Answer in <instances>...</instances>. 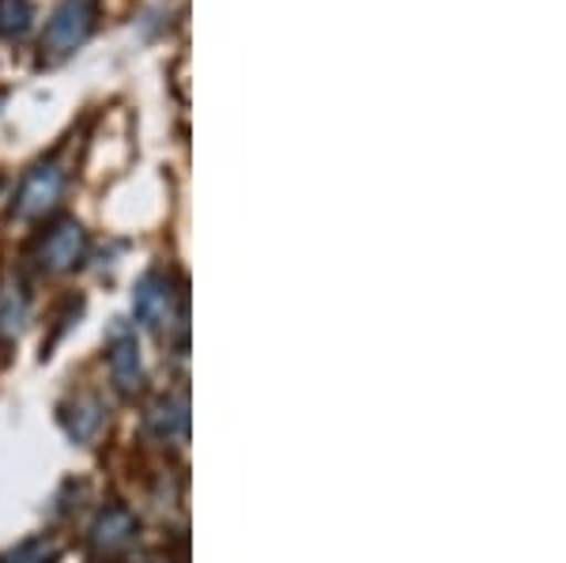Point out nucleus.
Listing matches in <instances>:
<instances>
[{
	"label": "nucleus",
	"mask_w": 566,
	"mask_h": 563,
	"mask_svg": "<svg viewBox=\"0 0 566 563\" xmlns=\"http://www.w3.org/2000/svg\"><path fill=\"white\" fill-rule=\"evenodd\" d=\"M61 194H65V170H61L57 163H39V167L23 178L12 212L20 216V220H39L50 208H57Z\"/></svg>",
	"instance_id": "f03ea898"
},
{
	"label": "nucleus",
	"mask_w": 566,
	"mask_h": 563,
	"mask_svg": "<svg viewBox=\"0 0 566 563\" xmlns=\"http://www.w3.org/2000/svg\"><path fill=\"white\" fill-rule=\"evenodd\" d=\"M98 23V0H57L42 27V58L61 61L91 39Z\"/></svg>",
	"instance_id": "f257e3e1"
},
{
	"label": "nucleus",
	"mask_w": 566,
	"mask_h": 563,
	"mask_svg": "<svg viewBox=\"0 0 566 563\" xmlns=\"http://www.w3.org/2000/svg\"><path fill=\"white\" fill-rule=\"evenodd\" d=\"M65 428L76 442H91L103 428V405H98V397H80L76 408L65 413Z\"/></svg>",
	"instance_id": "1a4fd4ad"
},
{
	"label": "nucleus",
	"mask_w": 566,
	"mask_h": 563,
	"mask_svg": "<svg viewBox=\"0 0 566 563\" xmlns=\"http://www.w3.org/2000/svg\"><path fill=\"white\" fill-rule=\"evenodd\" d=\"M87 253V231L76 220H61L53 231H45L39 247V265L45 272H72Z\"/></svg>",
	"instance_id": "7ed1b4c3"
},
{
	"label": "nucleus",
	"mask_w": 566,
	"mask_h": 563,
	"mask_svg": "<svg viewBox=\"0 0 566 563\" xmlns=\"http://www.w3.org/2000/svg\"><path fill=\"white\" fill-rule=\"evenodd\" d=\"M23 322H27V292L20 284L4 288V295H0V337L4 341L20 337Z\"/></svg>",
	"instance_id": "9d476101"
},
{
	"label": "nucleus",
	"mask_w": 566,
	"mask_h": 563,
	"mask_svg": "<svg viewBox=\"0 0 566 563\" xmlns=\"http://www.w3.org/2000/svg\"><path fill=\"white\" fill-rule=\"evenodd\" d=\"M133 314L136 322H144L148 330H159V325H170V314H175V288H170V272H144L140 284L133 292Z\"/></svg>",
	"instance_id": "20e7f679"
},
{
	"label": "nucleus",
	"mask_w": 566,
	"mask_h": 563,
	"mask_svg": "<svg viewBox=\"0 0 566 563\" xmlns=\"http://www.w3.org/2000/svg\"><path fill=\"white\" fill-rule=\"evenodd\" d=\"M109 378H114L117 394H136L144 383V359L140 344L133 333H117V341L109 344Z\"/></svg>",
	"instance_id": "0eeeda50"
},
{
	"label": "nucleus",
	"mask_w": 566,
	"mask_h": 563,
	"mask_svg": "<svg viewBox=\"0 0 566 563\" xmlns=\"http://www.w3.org/2000/svg\"><path fill=\"white\" fill-rule=\"evenodd\" d=\"M144 424H148V431L155 435V439H163V442L186 439V431H189L186 397H175V394L155 397V402L148 405V413H144Z\"/></svg>",
	"instance_id": "423d86ee"
},
{
	"label": "nucleus",
	"mask_w": 566,
	"mask_h": 563,
	"mask_svg": "<svg viewBox=\"0 0 566 563\" xmlns=\"http://www.w3.org/2000/svg\"><path fill=\"white\" fill-rule=\"evenodd\" d=\"M53 560H57V544H45V538H39L20 544L12 556H4L0 563H53Z\"/></svg>",
	"instance_id": "9b49d317"
},
{
	"label": "nucleus",
	"mask_w": 566,
	"mask_h": 563,
	"mask_svg": "<svg viewBox=\"0 0 566 563\" xmlns=\"http://www.w3.org/2000/svg\"><path fill=\"white\" fill-rule=\"evenodd\" d=\"M34 27V0H0V39L20 42Z\"/></svg>",
	"instance_id": "6e6552de"
},
{
	"label": "nucleus",
	"mask_w": 566,
	"mask_h": 563,
	"mask_svg": "<svg viewBox=\"0 0 566 563\" xmlns=\"http://www.w3.org/2000/svg\"><path fill=\"white\" fill-rule=\"evenodd\" d=\"M136 533H140V522H136V514L122 503L103 507L98 519L91 522V544H95V552H106V556L129 549L136 541Z\"/></svg>",
	"instance_id": "39448f33"
}]
</instances>
